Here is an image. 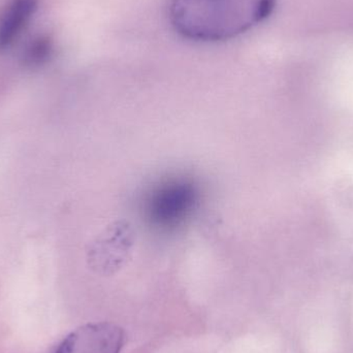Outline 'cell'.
<instances>
[{"instance_id":"cell-1","label":"cell","mask_w":353,"mask_h":353,"mask_svg":"<svg viewBox=\"0 0 353 353\" xmlns=\"http://www.w3.org/2000/svg\"><path fill=\"white\" fill-rule=\"evenodd\" d=\"M276 4L277 0H172L170 21L190 41H228L265 22Z\"/></svg>"},{"instance_id":"cell-2","label":"cell","mask_w":353,"mask_h":353,"mask_svg":"<svg viewBox=\"0 0 353 353\" xmlns=\"http://www.w3.org/2000/svg\"><path fill=\"white\" fill-rule=\"evenodd\" d=\"M201 199V188L192 179H165L149 189L143 199L145 222L153 232L175 234L192 219Z\"/></svg>"},{"instance_id":"cell-3","label":"cell","mask_w":353,"mask_h":353,"mask_svg":"<svg viewBox=\"0 0 353 353\" xmlns=\"http://www.w3.org/2000/svg\"><path fill=\"white\" fill-rule=\"evenodd\" d=\"M124 343L125 334L118 325L89 323L70 333L54 353H120Z\"/></svg>"},{"instance_id":"cell-4","label":"cell","mask_w":353,"mask_h":353,"mask_svg":"<svg viewBox=\"0 0 353 353\" xmlns=\"http://www.w3.org/2000/svg\"><path fill=\"white\" fill-rule=\"evenodd\" d=\"M37 10V0H8L0 12V51L20 37Z\"/></svg>"},{"instance_id":"cell-5","label":"cell","mask_w":353,"mask_h":353,"mask_svg":"<svg viewBox=\"0 0 353 353\" xmlns=\"http://www.w3.org/2000/svg\"><path fill=\"white\" fill-rule=\"evenodd\" d=\"M54 46L51 37L46 34L37 35L25 46L22 60L25 65L39 68L51 59Z\"/></svg>"}]
</instances>
